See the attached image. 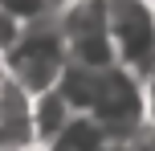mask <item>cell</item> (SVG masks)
<instances>
[{"label": "cell", "instance_id": "obj_1", "mask_svg": "<svg viewBox=\"0 0 155 151\" xmlns=\"http://www.w3.org/2000/svg\"><path fill=\"white\" fill-rule=\"evenodd\" d=\"M65 61H70V53H65V41H61L53 12L37 16V21H25L21 33L12 37V45L0 49V70L25 94H41V90L57 86Z\"/></svg>", "mask_w": 155, "mask_h": 151}, {"label": "cell", "instance_id": "obj_2", "mask_svg": "<svg viewBox=\"0 0 155 151\" xmlns=\"http://www.w3.org/2000/svg\"><path fill=\"white\" fill-rule=\"evenodd\" d=\"M90 114L106 127L110 143L127 147V139L147 123V90H143V78L131 74L127 65H102L98 78V94H94Z\"/></svg>", "mask_w": 155, "mask_h": 151}, {"label": "cell", "instance_id": "obj_3", "mask_svg": "<svg viewBox=\"0 0 155 151\" xmlns=\"http://www.w3.org/2000/svg\"><path fill=\"white\" fill-rule=\"evenodd\" d=\"M53 21L61 29L70 61L82 65H114V45L106 33V0H57Z\"/></svg>", "mask_w": 155, "mask_h": 151}, {"label": "cell", "instance_id": "obj_4", "mask_svg": "<svg viewBox=\"0 0 155 151\" xmlns=\"http://www.w3.org/2000/svg\"><path fill=\"white\" fill-rule=\"evenodd\" d=\"M106 33L114 45V61L131 74H155V16L151 0H106Z\"/></svg>", "mask_w": 155, "mask_h": 151}, {"label": "cell", "instance_id": "obj_5", "mask_svg": "<svg viewBox=\"0 0 155 151\" xmlns=\"http://www.w3.org/2000/svg\"><path fill=\"white\" fill-rule=\"evenodd\" d=\"M33 94L0 70V147H33Z\"/></svg>", "mask_w": 155, "mask_h": 151}, {"label": "cell", "instance_id": "obj_6", "mask_svg": "<svg viewBox=\"0 0 155 151\" xmlns=\"http://www.w3.org/2000/svg\"><path fill=\"white\" fill-rule=\"evenodd\" d=\"M33 147H53V139H57V131L65 127V119H70V102L61 98V90L57 86H49V90H41V94H33Z\"/></svg>", "mask_w": 155, "mask_h": 151}, {"label": "cell", "instance_id": "obj_7", "mask_svg": "<svg viewBox=\"0 0 155 151\" xmlns=\"http://www.w3.org/2000/svg\"><path fill=\"white\" fill-rule=\"evenodd\" d=\"M98 78H102V70H98V65L65 61L61 78H57V90H61V98L70 102V110H90V106H94V94H98Z\"/></svg>", "mask_w": 155, "mask_h": 151}, {"label": "cell", "instance_id": "obj_8", "mask_svg": "<svg viewBox=\"0 0 155 151\" xmlns=\"http://www.w3.org/2000/svg\"><path fill=\"white\" fill-rule=\"evenodd\" d=\"M53 147H70V151L86 147V151H94V147H110V135H106V127H102L90 110H74L70 119H65V127L57 131Z\"/></svg>", "mask_w": 155, "mask_h": 151}, {"label": "cell", "instance_id": "obj_9", "mask_svg": "<svg viewBox=\"0 0 155 151\" xmlns=\"http://www.w3.org/2000/svg\"><path fill=\"white\" fill-rule=\"evenodd\" d=\"M53 4L57 0H0V8H4L8 16H16V21H37V16H45V12H53Z\"/></svg>", "mask_w": 155, "mask_h": 151}, {"label": "cell", "instance_id": "obj_10", "mask_svg": "<svg viewBox=\"0 0 155 151\" xmlns=\"http://www.w3.org/2000/svg\"><path fill=\"white\" fill-rule=\"evenodd\" d=\"M16 33H21V21H16V16H8L4 8H0V49H8L12 45V37Z\"/></svg>", "mask_w": 155, "mask_h": 151}, {"label": "cell", "instance_id": "obj_11", "mask_svg": "<svg viewBox=\"0 0 155 151\" xmlns=\"http://www.w3.org/2000/svg\"><path fill=\"white\" fill-rule=\"evenodd\" d=\"M151 16H155V0H151Z\"/></svg>", "mask_w": 155, "mask_h": 151}, {"label": "cell", "instance_id": "obj_12", "mask_svg": "<svg viewBox=\"0 0 155 151\" xmlns=\"http://www.w3.org/2000/svg\"><path fill=\"white\" fill-rule=\"evenodd\" d=\"M151 98H155V94H151ZM151 114H155V102H151Z\"/></svg>", "mask_w": 155, "mask_h": 151}]
</instances>
